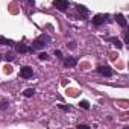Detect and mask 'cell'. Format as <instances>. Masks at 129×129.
<instances>
[{"label":"cell","instance_id":"obj_1","mask_svg":"<svg viewBox=\"0 0 129 129\" xmlns=\"http://www.w3.org/2000/svg\"><path fill=\"white\" fill-rule=\"evenodd\" d=\"M108 17H109L108 14H97V15H94V17H93V20H91V21H93V24H94V26H100V24H103V23L106 21V18H108Z\"/></svg>","mask_w":129,"mask_h":129},{"label":"cell","instance_id":"obj_2","mask_svg":"<svg viewBox=\"0 0 129 129\" xmlns=\"http://www.w3.org/2000/svg\"><path fill=\"white\" fill-rule=\"evenodd\" d=\"M53 6L56 9H59V11H66L70 6V3L67 2V0H53Z\"/></svg>","mask_w":129,"mask_h":129},{"label":"cell","instance_id":"obj_3","mask_svg":"<svg viewBox=\"0 0 129 129\" xmlns=\"http://www.w3.org/2000/svg\"><path fill=\"white\" fill-rule=\"evenodd\" d=\"M97 72L102 75V76H106V78H109V76H112L114 75V72L111 70V67H108V66H102V67H99L97 69Z\"/></svg>","mask_w":129,"mask_h":129},{"label":"cell","instance_id":"obj_4","mask_svg":"<svg viewBox=\"0 0 129 129\" xmlns=\"http://www.w3.org/2000/svg\"><path fill=\"white\" fill-rule=\"evenodd\" d=\"M32 75H34V70H32L30 67H23V69L20 70V76H21L23 79H29V78H32Z\"/></svg>","mask_w":129,"mask_h":129},{"label":"cell","instance_id":"obj_5","mask_svg":"<svg viewBox=\"0 0 129 129\" xmlns=\"http://www.w3.org/2000/svg\"><path fill=\"white\" fill-rule=\"evenodd\" d=\"M64 64H66L67 67H76V64H78V59L73 58V56H69L66 61H64Z\"/></svg>","mask_w":129,"mask_h":129},{"label":"cell","instance_id":"obj_6","mask_svg":"<svg viewBox=\"0 0 129 129\" xmlns=\"http://www.w3.org/2000/svg\"><path fill=\"white\" fill-rule=\"evenodd\" d=\"M115 20H117V23H118L121 27H126V26H127L126 18H124V15H123V14H117V15H115Z\"/></svg>","mask_w":129,"mask_h":129},{"label":"cell","instance_id":"obj_7","mask_svg":"<svg viewBox=\"0 0 129 129\" xmlns=\"http://www.w3.org/2000/svg\"><path fill=\"white\" fill-rule=\"evenodd\" d=\"M108 41H111V43H112V44H114L117 49H121V47H123V44L120 43V40H118V38H115V37H111V38H108Z\"/></svg>","mask_w":129,"mask_h":129},{"label":"cell","instance_id":"obj_8","mask_svg":"<svg viewBox=\"0 0 129 129\" xmlns=\"http://www.w3.org/2000/svg\"><path fill=\"white\" fill-rule=\"evenodd\" d=\"M17 50H18L20 53H27V52H30V50H34V49H30V47H27L26 44H20V46L17 47Z\"/></svg>","mask_w":129,"mask_h":129},{"label":"cell","instance_id":"obj_9","mask_svg":"<svg viewBox=\"0 0 129 129\" xmlns=\"http://www.w3.org/2000/svg\"><path fill=\"white\" fill-rule=\"evenodd\" d=\"M0 44L2 46H11V44H14L11 40H8V38H5V37H2L0 35Z\"/></svg>","mask_w":129,"mask_h":129},{"label":"cell","instance_id":"obj_10","mask_svg":"<svg viewBox=\"0 0 129 129\" xmlns=\"http://www.w3.org/2000/svg\"><path fill=\"white\" fill-rule=\"evenodd\" d=\"M38 41H41L43 44L47 46V43H50V37H49V35H41V37L38 38Z\"/></svg>","mask_w":129,"mask_h":129},{"label":"cell","instance_id":"obj_11","mask_svg":"<svg viewBox=\"0 0 129 129\" xmlns=\"http://www.w3.org/2000/svg\"><path fill=\"white\" fill-rule=\"evenodd\" d=\"M78 11H79L82 15H88V9H87L84 5H78Z\"/></svg>","mask_w":129,"mask_h":129},{"label":"cell","instance_id":"obj_12","mask_svg":"<svg viewBox=\"0 0 129 129\" xmlns=\"http://www.w3.org/2000/svg\"><path fill=\"white\" fill-rule=\"evenodd\" d=\"M44 46H46V44H43L41 41L35 40V41H34V46H32V49H44Z\"/></svg>","mask_w":129,"mask_h":129},{"label":"cell","instance_id":"obj_13","mask_svg":"<svg viewBox=\"0 0 129 129\" xmlns=\"http://www.w3.org/2000/svg\"><path fill=\"white\" fill-rule=\"evenodd\" d=\"M34 93H35V90L34 88H27V90H24V97H32L34 96Z\"/></svg>","mask_w":129,"mask_h":129},{"label":"cell","instance_id":"obj_14","mask_svg":"<svg viewBox=\"0 0 129 129\" xmlns=\"http://www.w3.org/2000/svg\"><path fill=\"white\" fill-rule=\"evenodd\" d=\"M79 106H81V108H84V109H90V103H88L87 100H82V102L79 103Z\"/></svg>","mask_w":129,"mask_h":129},{"label":"cell","instance_id":"obj_15","mask_svg":"<svg viewBox=\"0 0 129 129\" xmlns=\"http://www.w3.org/2000/svg\"><path fill=\"white\" fill-rule=\"evenodd\" d=\"M38 58H40L41 61H46V59H49V55H47L46 52H43V53H40V55H38Z\"/></svg>","mask_w":129,"mask_h":129},{"label":"cell","instance_id":"obj_16","mask_svg":"<svg viewBox=\"0 0 129 129\" xmlns=\"http://www.w3.org/2000/svg\"><path fill=\"white\" fill-rule=\"evenodd\" d=\"M5 73H6V75H11V73H12V67H11V66H6V67H5Z\"/></svg>","mask_w":129,"mask_h":129},{"label":"cell","instance_id":"obj_17","mask_svg":"<svg viewBox=\"0 0 129 129\" xmlns=\"http://www.w3.org/2000/svg\"><path fill=\"white\" fill-rule=\"evenodd\" d=\"M78 129H90L88 124H78Z\"/></svg>","mask_w":129,"mask_h":129},{"label":"cell","instance_id":"obj_18","mask_svg":"<svg viewBox=\"0 0 129 129\" xmlns=\"http://www.w3.org/2000/svg\"><path fill=\"white\" fill-rule=\"evenodd\" d=\"M59 108L62 111H70V106H66V105H59Z\"/></svg>","mask_w":129,"mask_h":129},{"label":"cell","instance_id":"obj_19","mask_svg":"<svg viewBox=\"0 0 129 129\" xmlns=\"http://www.w3.org/2000/svg\"><path fill=\"white\" fill-rule=\"evenodd\" d=\"M55 55H56L58 58H62V53H61V50H55Z\"/></svg>","mask_w":129,"mask_h":129},{"label":"cell","instance_id":"obj_20","mask_svg":"<svg viewBox=\"0 0 129 129\" xmlns=\"http://www.w3.org/2000/svg\"><path fill=\"white\" fill-rule=\"evenodd\" d=\"M5 58H6V61H12V59H14V56H12V55H6Z\"/></svg>","mask_w":129,"mask_h":129},{"label":"cell","instance_id":"obj_21","mask_svg":"<svg viewBox=\"0 0 129 129\" xmlns=\"http://www.w3.org/2000/svg\"><path fill=\"white\" fill-rule=\"evenodd\" d=\"M27 2H30V3H34V2H35V0H27Z\"/></svg>","mask_w":129,"mask_h":129}]
</instances>
